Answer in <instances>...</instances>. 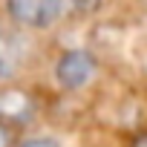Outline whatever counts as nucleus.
I'll return each instance as SVG.
<instances>
[{
	"instance_id": "3",
	"label": "nucleus",
	"mask_w": 147,
	"mask_h": 147,
	"mask_svg": "<svg viewBox=\"0 0 147 147\" xmlns=\"http://www.w3.org/2000/svg\"><path fill=\"white\" fill-rule=\"evenodd\" d=\"M23 55H26V43L23 38L0 23V81H9L18 75V69L23 63Z\"/></svg>"
},
{
	"instance_id": "5",
	"label": "nucleus",
	"mask_w": 147,
	"mask_h": 147,
	"mask_svg": "<svg viewBox=\"0 0 147 147\" xmlns=\"http://www.w3.org/2000/svg\"><path fill=\"white\" fill-rule=\"evenodd\" d=\"M58 20L61 18H84V15H92L98 6H101V0H49Z\"/></svg>"
},
{
	"instance_id": "1",
	"label": "nucleus",
	"mask_w": 147,
	"mask_h": 147,
	"mask_svg": "<svg viewBox=\"0 0 147 147\" xmlns=\"http://www.w3.org/2000/svg\"><path fill=\"white\" fill-rule=\"evenodd\" d=\"M98 72V61L90 49H66L55 61V81L61 90H84Z\"/></svg>"
},
{
	"instance_id": "6",
	"label": "nucleus",
	"mask_w": 147,
	"mask_h": 147,
	"mask_svg": "<svg viewBox=\"0 0 147 147\" xmlns=\"http://www.w3.org/2000/svg\"><path fill=\"white\" fill-rule=\"evenodd\" d=\"M15 147H61L52 136H29V138H23V141H18Z\"/></svg>"
},
{
	"instance_id": "7",
	"label": "nucleus",
	"mask_w": 147,
	"mask_h": 147,
	"mask_svg": "<svg viewBox=\"0 0 147 147\" xmlns=\"http://www.w3.org/2000/svg\"><path fill=\"white\" fill-rule=\"evenodd\" d=\"M0 147H15V133L9 124L0 121Z\"/></svg>"
},
{
	"instance_id": "4",
	"label": "nucleus",
	"mask_w": 147,
	"mask_h": 147,
	"mask_svg": "<svg viewBox=\"0 0 147 147\" xmlns=\"http://www.w3.org/2000/svg\"><path fill=\"white\" fill-rule=\"evenodd\" d=\"M32 113H35V104L23 90H15V87L0 90V121L3 124H9V127L23 124L32 118Z\"/></svg>"
},
{
	"instance_id": "2",
	"label": "nucleus",
	"mask_w": 147,
	"mask_h": 147,
	"mask_svg": "<svg viewBox=\"0 0 147 147\" xmlns=\"http://www.w3.org/2000/svg\"><path fill=\"white\" fill-rule=\"evenodd\" d=\"M6 15L23 29H46L58 20L49 0H6Z\"/></svg>"
},
{
	"instance_id": "8",
	"label": "nucleus",
	"mask_w": 147,
	"mask_h": 147,
	"mask_svg": "<svg viewBox=\"0 0 147 147\" xmlns=\"http://www.w3.org/2000/svg\"><path fill=\"white\" fill-rule=\"evenodd\" d=\"M133 147H147V133H144V136H141V138H138V141H136Z\"/></svg>"
}]
</instances>
